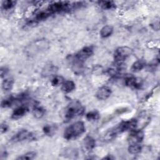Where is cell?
Returning <instances> with one entry per match:
<instances>
[{
    "mask_svg": "<svg viewBox=\"0 0 160 160\" xmlns=\"http://www.w3.org/2000/svg\"><path fill=\"white\" fill-rule=\"evenodd\" d=\"M70 7L71 5H69L68 2L58 1L49 4L47 8V10L51 14H52L69 10Z\"/></svg>",
    "mask_w": 160,
    "mask_h": 160,
    "instance_id": "cell-5",
    "label": "cell"
},
{
    "mask_svg": "<svg viewBox=\"0 0 160 160\" xmlns=\"http://www.w3.org/2000/svg\"><path fill=\"white\" fill-rule=\"evenodd\" d=\"M0 71H1V77L2 78L7 74L8 69L5 67H1Z\"/></svg>",
    "mask_w": 160,
    "mask_h": 160,
    "instance_id": "cell-29",
    "label": "cell"
},
{
    "mask_svg": "<svg viewBox=\"0 0 160 160\" xmlns=\"http://www.w3.org/2000/svg\"><path fill=\"white\" fill-rule=\"evenodd\" d=\"M16 4V2L14 1L8 0V1H4L2 2V8L4 10H9L12 8Z\"/></svg>",
    "mask_w": 160,
    "mask_h": 160,
    "instance_id": "cell-25",
    "label": "cell"
},
{
    "mask_svg": "<svg viewBox=\"0 0 160 160\" xmlns=\"http://www.w3.org/2000/svg\"><path fill=\"white\" fill-rule=\"evenodd\" d=\"M84 108L81 104L76 101L70 103L65 109L64 118L67 121H69L77 116H79L84 112Z\"/></svg>",
    "mask_w": 160,
    "mask_h": 160,
    "instance_id": "cell-3",
    "label": "cell"
},
{
    "mask_svg": "<svg viewBox=\"0 0 160 160\" xmlns=\"http://www.w3.org/2000/svg\"><path fill=\"white\" fill-rule=\"evenodd\" d=\"M34 137L32 132H29L26 129H22L16 133L11 139V141L14 142L22 141L24 140H32L34 139Z\"/></svg>",
    "mask_w": 160,
    "mask_h": 160,
    "instance_id": "cell-7",
    "label": "cell"
},
{
    "mask_svg": "<svg viewBox=\"0 0 160 160\" xmlns=\"http://www.w3.org/2000/svg\"><path fill=\"white\" fill-rule=\"evenodd\" d=\"M64 81V79L62 76H56L52 79L51 84L53 86H57L59 85H61Z\"/></svg>",
    "mask_w": 160,
    "mask_h": 160,
    "instance_id": "cell-26",
    "label": "cell"
},
{
    "mask_svg": "<svg viewBox=\"0 0 160 160\" xmlns=\"http://www.w3.org/2000/svg\"><path fill=\"white\" fill-rule=\"evenodd\" d=\"M62 155H64V157L69 156V158H72V156L75 157L76 155H78V152L75 149L73 148H66L62 151Z\"/></svg>",
    "mask_w": 160,
    "mask_h": 160,
    "instance_id": "cell-23",
    "label": "cell"
},
{
    "mask_svg": "<svg viewBox=\"0 0 160 160\" xmlns=\"http://www.w3.org/2000/svg\"><path fill=\"white\" fill-rule=\"evenodd\" d=\"M75 89V83L72 81H64L61 84V90L65 93H69Z\"/></svg>",
    "mask_w": 160,
    "mask_h": 160,
    "instance_id": "cell-13",
    "label": "cell"
},
{
    "mask_svg": "<svg viewBox=\"0 0 160 160\" xmlns=\"http://www.w3.org/2000/svg\"><path fill=\"white\" fill-rule=\"evenodd\" d=\"M86 131L85 126L83 122L77 121L66 128L64 132V138L67 140L76 139Z\"/></svg>",
    "mask_w": 160,
    "mask_h": 160,
    "instance_id": "cell-2",
    "label": "cell"
},
{
    "mask_svg": "<svg viewBox=\"0 0 160 160\" xmlns=\"http://www.w3.org/2000/svg\"><path fill=\"white\" fill-rule=\"evenodd\" d=\"M44 113H45V110L42 107L38 106H36L34 107L32 110V114L37 119L41 118L44 116Z\"/></svg>",
    "mask_w": 160,
    "mask_h": 160,
    "instance_id": "cell-19",
    "label": "cell"
},
{
    "mask_svg": "<svg viewBox=\"0 0 160 160\" xmlns=\"http://www.w3.org/2000/svg\"><path fill=\"white\" fill-rule=\"evenodd\" d=\"M99 5L104 9L109 10L116 8V4L111 1H101L98 2Z\"/></svg>",
    "mask_w": 160,
    "mask_h": 160,
    "instance_id": "cell-16",
    "label": "cell"
},
{
    "mask_svg": "<svg viewBox=\"0 0 160 160\" xmlns=\"http://www.w3.org/2000/svg\"><path fill=\"white\" fill-rule=\"evenodd\" d=\"M29 109L26 106H21L16 108L11 114V118L14 119H18L24 116L28 111Z\"/></svg>",
    "mask_w": 160,
    "mask_h": 160,
    "instance_id": "cell-12",
    "label": "cell"
},
{
    "mask_svg": "<svg viewBox=\"0 0 160 160\" xmlns=\"http://www.w3.org/2000/svg\"><path fill=\"white\" fill-rule=\"evenodd\" d=\"M113 32V28L110 25L103 26L100 31V36L101 38H106L110 36Z\"/></svg>",
    "mask_w": 160,
    "mask_h": 160,
    "instance_id": "cell-14",
    "label": "cell"
},
{
    "mask_svg": "<svg viewBox=\"0 0 160 160\" xmlns=\"http://www.w3.org/2000/svg\"><path fill=\"white\" fill-rule=\"evenodd\" d=\"M111 94V89L110 88L104 86L98 89L96 93V97L99 100H106Z\"/></svg>",
    "mask_w": 160,
    "mask_h": 160,
    "instance_id": "cell-10",
    "label": "cell"
},
{
    "mask_svg": "<svg viewBox=\"0 0 160 160\" xmlns=\"http://www.w3.org/2000/svg\"><path fill=\"white\" fill-rule=\"evenodd\" d=\"M103 159H114V157H112V155H109V154H108V155H107V156H106V157H104Z\"/></svg>",
    "mask_w": 160,
    "mask_h": 160,
    "instance_id": "cell-30",
    "label": "cell"
},
{
    "mask_svg": "<svg viewBox=\"0 0 160 160\" xmlns=\"http://www.w3.org/2000/svg\"><path fill=\"white\" fill-rule=\"evenodd\" d=\"M128 152L131 154L139 153L142 150V146L139 144H131L128 147Z\"/></svg>",
    "mask_w": 160,
    "mask_h": 160,
    "instance_id": "cell-18",
    "label": "cell"
},
{
    "mask_svg": "<svg viewBox=\"0 0 160 160\" xmlns=\"http://www.w3.org/2000/svg\"><path fill=\"white\" fill-rule=\"evenodd\" d=\"M132 49L128 46H121L117 48L114 52V59L117 63H122L132 54Z\"/></svg>",
    "mask_w": 160,
    "mask_h": 160,
    "instance_id": "cell-4",
    "label": "cell"
},
{
    "mask_svg": "<svg viewBox=\"0 0 160 160\" xmlns=\"http://www.w3.org/2000/svg\"><path fill=\"white\" fill-rule=\"evenodd\" d=\"M43 132L46 135H48V136H50V135H52L54 132V128L52 126H50V125H46V126H44L43 129Z\"/></svg>",
    "mask_w": 160,
    "mask_h": 160,
    "instance_id": "cell-27",
    "label": "cell"
},
{
    "mask_svg": "<svg viewBox=\"0 0 160 160\" xmlns=\"http://www.w3.org/2000/svg\"><path fill=\"white\" fill-rule=\"evenodd\" d=\"M96 146V141L93 138L89 136H86L82 142V147L84 151L89 152L92 151Z\"/></svg>",
    "mask_w": 160,
    "mask_h": 160,
    "instance_id": "cell-11",
    "label": "cell"
},
{
    "mask_svg": "<svg viewBox=\"0 0 160 160\" xmlns=\"http://www.w3.org/2000/svg\"><path fill=\"white\" fill-rule=\"evenodd\" d=\"M16 99L14 97H9L6 99H4L1 102V107L3 108H9L12 106V104L14 103V101H16Z\"/></svg>",
    "mask_w": 160,
    "mask_h": 160,
    "instance_id": "cell-21",
    "label": "cell"
},
{
    "mask_svg": "<svg viewBox=\"0 0 160 160\" xmlns=\"http://www.w3.org/2000/svg\"><path fill=\"white\" fill-rule=\"evenodd\" d=\"M14 84V80L12 78H6L4 80H3L2 83V88L6 91H8L11 90Z\"/></svg>",
    "mask_w": 160,
    "mask_h": 160,
    "instance_id": "cell-17",
    "label": "cell"
},
{
    "mask_svg": "<svg viewBox=\"0 0 160 160\" xmlns=\"http://www.w3.org/2000/svg\"><path fill=\"white\" fill-rule=\"evenodd\" d=\"M51 15V14L48 11L47 9L46 11H42L39 12L36 14V19L37 21H42V20H44V19H47Z\"/></svg>",
    "mask_w": 160,
    "mask_h": 160,
    "instance_id": "cell-22",
    "label": "cell"
},
{
    "mask_svg": "<svg viewBox=\"0 0 160 160\" xmlns=\"http://www.w3.org/2000/svg\"><path fill=\"white\" fill-rule=\"evenodd\" d=\"M144 132L142 131L136 129L131 131V133L128 138V141L130 144H139L144 139Z\"/></svg>",
    "mask_w": 160,
    "mask_h": 160,
    "instance_id": "cell-8",
    "label": "cell"
},
{
    "mask_svg": "<svg viewBox=\"0 0 160 160\" xmlns=\"http://www.w3.org/2000/svg\"><path fill=\"white\" fill-rule=\"evenodd\" d=\"M146 66V63L144 60L139 59L135 61L132 66H131V71L132 72H138L141 71Z\"/></svg>",
    "mask_w": 160,
    "mask_h": 160,
    "instance_id": "cell-15",
    "label": "cell"
},
{
    "mask_svg": "<svg viewBox=\"0 0 160 160\" xmlns=\"http://www.w3.org/2000/svg\"><path fill=\"white\" fill-rule=\"evenodd\" d=\"M8 129V126L5 123H2L1 125V133H4L7 131V130Z\"/></svg>",
    "mask_w": 160,
    "mask_h": 160,
    "instance_id": "cell-28",
    "label": "cell"
},
{
    "mask_svg": "<svg viewBox=\"0 0 160 160\" xmlns=\"http://www.w3.org/2000/svg\"><path fill=\"white\" fill-rule=\"evenodd\" d=\"M86 118L88 121H96L99 118V113L96 110L91 111L86 114Z\"/></svg>",
    "mask_w": 160,
    "mask_h": 160,
    "instance_id": "cell-20",
    "label": "cell"
},
{
    "mask_svg": "<svg viewBox=\"0 0 160 160\" xmlns=\"http://www.w3.org/2000/svg\"><path fill=\"white\" fill-rule=\"evenodd\" d=\"M138 121L136 119H131L128 121H123L116 126L109 129L104 135V139L111 140L114 138L118 134L128 130H134L136 129Z\"/></svg>",
    "mask_w": 160,
    "mask_h": 160,
    "instance_id": "cell-1",
    "label": "cell"
},
{
    "mask_svg": "<svg viewBox=\"0 0 160 160\" xmlns=\"http://www.w3.org/2000/svg\"><path fill=\"white\" fill-rule=\"evenodd\" d=\"M36 156V153L34 151H30V152H28L26 153H25L24 154L18 157L17 158V159H28V160H31V159H33Z\"/></svg>",
    "mask_w": 160,
    "mask_h": 160,
    "instance_id": "cell-24",
    "label": "cell"
},
{
    "mask_svg": "<svg viewBox=\"0 0 160 160\" xmlns=\"http://www.w3.org/2000/svg\"><path fill=\"white\" fill-rule=\"evenodd\" d=\"M94 49L92 46H88L84 47L79 50L74 57L78 61L83 62L86 59L89 58L93 54Z\"/></svg>",
    "mask_w": 160,
    "mask_h": 160,
    "instance_id": "cell-6",
    "label": "cell"
},
{
    "mask_svg": "<svg viewBox=\"0 0 160 160\" xmlns=\"http://www.w3.org/2000/svg\"><path fill=\"white\" fill-rule=\"evenodd\" d=\"M124 84L126 86L134 88H139L141 86V79H138L137 78L132 75H129L125 77Z\"/></svg>",
    "mask_w": 160,
    "mask_h": 160,
    "instance_id": "cell-9",
    "label": "cell"
}]
</instances>
